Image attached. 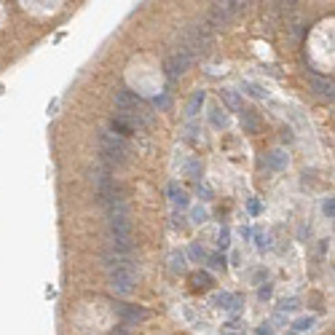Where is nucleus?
<instances>
[{
  "label": "nucleus",
  "instance_id": "f257e3e1",
  "mask_svg": "<svg viewBox=\"0 0 335 335\" xmlns=\"http://www.w3.org/2000/svg\"><path fill=\"white\" fill-rule=\"evenodd\" d=\"M212 43V33H209V27L206 24H196V27H190V30H185V35H183V49L180 51H185V54H199V51H206V46Z\"/></svg>",
  "mask_w": 335,
  "mask_h": 335
},
{
  "label": "nucleus",
  "instance_id": "f03ea898",
  "mask_svg": "<svg viewBox=\"0 0 335 335\" xmlns=\"http://www.w3.org/2000/svg\"><path fill=\"white\" fill-rule=\"evenodd\" d=\"M99 150L108 158V164H121L126 158V142L121 134H113V131H102L99 134Z\"/></svg>",
  "mask_w": 335,
  "mask_h": 335
},
{
  "label": "nucleus",
  "instance_id": "7ed1b4c3",
  "mask_svg": "<svg viewBox=\"0 0 335 335\" xmlns=\"http://www.w3.org/2000/svg\"><path fill=\"white\" fill-rule=\"evenodd\" d=\"M134 281H137V274H134V265H121V268H113L110 271V287L121 295H129L134 290Z\"/></svg>",
  "mask_w": 335,
  "mask_h": 335
},
{
  "label": "nucleus",
  "instance_id": "20e7f679",
  "mask_svg": "<svg viewBox=\"0 0 335 335\" xmlns=\"http://www.w3.org/2000/svg\"><path fill=\"white\" fill-rule=\"evenodd\" d=\"M244 6H247V3H239V0L236 3H215V8H212V24H215V27L228 24L239 11H244Z\"/></svg>",
  "mask_w": 335,
  "mask_h": 335
},
{
  "label": "nucleus",
  "instance_id": "39448f33",
  "mask_svg": "<svg viewBox=\"0 0 335 335\" xmlns=\"http://www.w3.org/2000/svg\"><path fill=\"white\" fill-rule=\"evenodd\" d=\"M115 108H118L121 113H142V99L137 97L131 89H121V92L115 94Z\"/></svg>",
  "mask_w": 335,
  "mask_h": 335
},
{
  "label": "nucleus",
  "instance_id": "423d86ee",
  "mask_svg": "<svg viewBox=\"0 0 335 335\" xmlns=\"http://www.w3.org/2000/svg\"><path fill=\"white\" fill-rule=\"evenodd\" d=\"M190 62H193V56L185 54V51H177V54H172V56L167 59V75H169V78L183 75V73L190 67Z\"/></svg>",
  "mask_w": 335,
  "mask_h": 335
},
{
  "label": "nucleus",
  "instance_id": "0eeeda50",
  "mask_svg": "<svg viewBox=\"0 0 335 335\" xmlns=\"http://www.w3.org/2000/svg\"><path fill=\"white\" fill-rule=\"evenodd\" d=\"M212 303H215L217 308H225V311H239V308H242V300H239L236 295H228V292L215 295V298H212Z\"/></svg>",
  "mask_w": 335,
  "mask_h": 335
},
{
  "label": "nucleus",
  "instance_id": "6e6552de",
  "mask_svg": "<svg viewBox=\"0 0 335 335\" xmlns=\"http://www.w3.org/2000/svg\"><path fill=\"white\" fill-rule=\"evenodd\" d=\"M284 164H287V156H284L281 150H274V153H268V156H265V167L274 169V172H279Z\"/></svg>",
  "mask_w": 335,
  "mask_h": 335
},
{
  "label": "nucleus",
  "instance_id": "1a4fd4ad",
  "mask_svg": "<svg viewBox=\"0 0 335 335\" xmlns=\"http://www.w3.org/2000/svg\"><path fill=\"white\" fill-rule=\"evenodd\" d=\"M242 124H244V129H247L249 134H255V131L260 129V121H258V115H255L252 110H242Z\"/></svg>",
  "mask_w": 335,
  "mask_h": 335
},
{
  "label": "nucleus",
  "instance_id": "9d476101",
  "mask_svg": "<svg viewBox=\"0 0 335 335\" xmlns=\"http://www.w3.org/2000/svg\"><path fill=\"white\" fill-rule=\"evenodd\" d=\"M118 314L124 316V322H137V319L145 316V311H140V308H129V306H118Z\"/></svg>",
  "mask_w": 335,
  "mask_h": 335
},
{
  "label": "nucleus",
  "instance_id": "9b49d317",
  "mask_svg": "<svg viewBox=\"0 0 335 335\" xmlns=\"http://www.w3.org/2000/svg\"><path fill=\"white\" fill-rule=\"evenodd\" d=\"M220 335H247L244 333V324L242 322H228V324H223V330H220Z\"/></svg>",
  "mask_w": 335,
  "mask_h": 335
},
{
  "label": "nucleus",
  "instance_id": "f8f14e48",
  "mask_svg": "<svg viewBox=\"0 0 335 335\" xmlns=\"http://www.w3.org/2000/svg\"><path fill=\"white\" fill-rule=\"evenodd\" d=\"M169 196H172V201H174L177 206H185V204H188V201H185V193L177 188V185H169Z\"/></svg>",
  "mask_w": 335,
  "mask_h": 335
},
{
  "label": "nucleus",
  "instance_id": "ddd939ff",
  "mask_svg": "<svg viewBox=\"0 0 335 335\" xmlns=\"http://www.w3.org/2000/svg\"><path fill=\"white\" fill-rule=\"evenodd\" d=\"M201 105H204V92H196V97L190 99V105H188V115H196Z\"/></svg>",
  "mask_w": 335,
  "mask_h": 335
},
{
  "label": "nucleus",
  "instance_id": "4468645a",
  "mask_svg": "<svg viewBox=\"0 0 335 335\" xmlns=\"http://www.w3.org/2000/svg\"><path fill=\"white\" fill-rule=\"evenodd\" d=\"M172 271H185V255L172 252Z\"/></svg>",
  "mask_w": 335,
  "mask_h": 335
},
{
  "label": "nucleus",
  "instance_id": "2eb2a0df",
  "mask_svg": "<svg viewBox=\"0 0 335 335\" xmlns=\"http://www.w3.org/2000/svg\"><path fill=\"white\" fill-rule=\"evenodd\" d=\"M244 89H247V94H252V97H265V92H263V89H260L258 86V83H244Z\"/></svg>",
  "mask_w": 335,
  "mask_h": 335
},
{
  "label": "nucleus",
  "instance_id": "dca6fc26",
  "mask_svg": "<svg viewBox=\"0 0 335 335\" xmlns=\"http://www.w3.org/2000/svg\"><path fill=\"white\" fill-rule=\"evenodd\" d=\"M314 322H316L314 316H303V319L295 322V330H308V327H314Z\"/></svg>",
  "mask_w": 335,
  "mask_h": 335
},
{
  "label": "nucleus",
  "instance_id": "f3484780",
  "mask_svg": "<svg viewBox=\"0 0 335 335\" xmlns=\"http://www.w3.org/2000/svg\"><path fill=\"white\" fill-rule=\"evenodd\" d=\"M223 97H225V102L231 105L233 110H242V105H239V99H236V94H233V92H225Z\"/></svg>",
  "mask_w": 335,
  "mask_h": 335
},
{
  "label": "nucleus",
  "instance_id": "a211bd4d",
  "mask_svg": "<svg viewBox=\"0 0 335 335\" xmlns=\"http://www.w3.org/2000/svg\"><path fill=\"white\" fill-rule=\"evenodd\" d=\"M193 284L196 287H209V276H206V274H196L193 276Z\"/></svg>",
  "mask_w": 335,
  "mask_h": 335
},
{
  "label": "nucleus",
  "instance_id": "6ab92c4d",
  "mask_svg": "<svg viewBox=\"0 0 335 335\" xmlns=\"http://www.w3.org/2000/svg\"><path fill=\"white\" fill-rule=\"evenodd\" d=\"M212 268H223V265H225V258H223V255H212Z\"/></svg>",
  "mask_w": 335,
  "mask_h": 335
},
{
  "label": "nucleus",
  "instance_id": "aec40b11",
  "mask_svg": "<svg viewBox=\"0 0 335 335\" xmlns=\"http://www.w3.org/2000/svg\"><path fill=\"white\" fill-rule=\"evenodd\" d=\"M255 242H258V247H260V249L271 247V244H268V236H263V233H258V236H255Z\"/></svg>",
  "mask_w": 335,
  "mask_h": 335
},
{
  "label": "nucleus",
  "instance_id": "412c9836",
  "mask_svg": "<svg viewBox=\"0 0 335 335\" xmlns=\"http://www.w3.org/2000/svg\"><path fill=\"white\" fill-rule=\"evenodd\" d=\"M258 335H274V324H260V330H258Z\"/></svg>",
  "mask_w": 335,
  "mask_h": 335
},
{
  "label": "nucleus",
  "instance_id": "4be33fe9",
  "mask_svg": "<svg viewBox=\"0 0 335 335\" xmlns=\"http://www.w3.org/2000/svg\"><path fill=\"white\" fill-rule=\"evenodd\" d=\"M228 239H231V233H228V228H223L220 231V247H228V244H231Z\"/></svg>",
  "mask_w": 335,
  "mask_h": 335
},
{
  "label": "nucleus",
  "instance_id": "5701e85b",
  "mask_svg": "<svg viewBox=\"0 0 335 335\" xmlns=\"http://www.w3.org/2000/svg\"><path fill=\"white\" fill-rule=\"evenodd\" d=\"M295 303H298L295 298H290V300H284V303H281L279 308H281V311H290V308H295Z\"/></svg>",
  "mask_w": 335,
  "mask_h": 335
},
{
  "label": "nucleus",
  "instance_id": "b1692460",
  "mask_svg": "<svg viewBox=\"0 0 335 335\" xmlns=\"http://www.w3.org/2000/svg\"><path fill=\"white\" fill-rule=\"evenodd\" d=\"M193 217H196V223H204L206 220V212L204 209H193Z\"/></svg>",
  "mask_w": 335,
  "mask_h": 335
},
{
  "label": "nucleus",
  "instance_id": "393cba45",
  "mask_svg": "<svg viewBox=\"0 0 335 335\" xmlns=\"http://www.w3.org/2000/svg\"><path fill=\"white\" fill-rule=\"evenodd\" d=\"M190 255H193V258H204V249H201L199 244H193V247H190Z\"/></svg>",
  "mask_w": 335,
  "mask_h": 335
},
{
  "label": "nucleus",
  "instance_id": "a878e982",
  "mask_svg": "<svg viewBox=\"0 0 335 335\" xmlns=\"http://www.w3.org/2000/svg\"><path fill=\"white\" fill-rule=\"evenodd\" d=\"M333 199H327V201H324V215H330V217H333Z\"/></svg>",
  "mask_w": 335,
  "mask_h": 335
},
{
  "label": "nucleus",
  "instance_id": "bb28decb",
  "mask_svg": "<svg viewBox=\"0 0 335 335\" xmlns=\"http://www.w3.org/2000/svg\"><path fill=\"white\" fill-rule=\"evenodd\" d=\"M271 295V284L268 287H260V298H268Z\"/></svg>",
  "mask_w": 335,
  "mask_h": 335
},
{
  "label": "nucleus",
  "instance_id": "cd10ccee",
  "mask_svg": "<svg viewBox=\"0 0 335 335\" xmlns=\"http://www.w3.org/2000/svg\"><path fill=\"white\" fill-rule=\"evenodd\" d=\"M113 335H129V333H126V327H115Z\"/></svg>",
  "mask_w": 335,
  "mask_h": 335
}]
</instances>
